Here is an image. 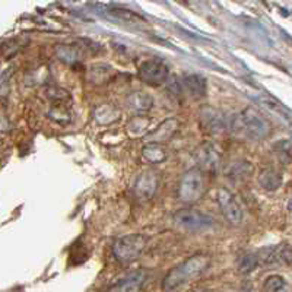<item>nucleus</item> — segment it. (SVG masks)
Instances as JSON below:
<instances>
[{
	"label": "nucleus",
	"mask_w": 292,
	"mask_h": 292,
	"mask_svg": "<svg viewBox=\"0 0 292 292\" xmlns=\"http://www.w3.org/2000/svg\"><path fill=\"white\" fill-rule=\"evenodd\" d=\"M209 264L210 257L207 254H195L168 272L161 286L165 292L177 291L178 288L193 281L195 278H199L209 268Z\"/></svg>",
	"instance_id": "f257e3e1"
},
{
	"label": "nucleus",
	"mask_w": 292,
	"mask_h": 292,
	"mask_svg": "<svg viewBox=\"0 0 292 292\" xmlns=\"http://www.w3.org/2000/svg\"><path fill=\"white\" fill-rule=\"evenodd\" d=\"M229 129L237 136L257 141L269 133V123L256 113V110L246 109L231 119Z\"/></svg>",
	"instance_id": "f03ea898"
},
{
	"label": "nucleus",
	"mask_w": 292,
	"mask_h": 292,
	"mask_svg": "<svg viewBox=\"0 0 292 292\" xmlns=\"http://www.w3.org/2000/svg\"><path fill=\"white\" fill-rule=\"evenodd\" d=\"M146 246V237L142 234H129L117 238L113 244V256L121 264H130L139 259Z\"/></svg>",
	"instance_id": "7ed1b4c3"
},
{
	"label": "nucleus",
	"mask_w": 292,
	"mask_h": 292,
	"mask_svg": "<svg viewBox=\"0 0 292 292\" xmlns=\"http://www.w3.org/2000/svg\"><path fill=\"white\" fill-rule=\"evenodd\" d=\"M206 181L205 174L200 168H190L189 171H185L178 185V197L183 202H196L199 200L202 196L205 195Z\"/></svg>",
	"instance_id": "20e7f679"
},
{
	"label": "nucleus",
	"mask_w": 292,
	"mask_h": 292,
	"mask_svg": "<svg viewBox=\"0 0 292 292\" xmlns=\"http://www.w3.org/2000/svg\"><path fill=\"white\" fill-rule=\"evenodd\" d=\"M138 75L142 82L152 87H160L164 82H167L170 70H168V66L165 65L161 59L153 57L141 63L138 69Z\"/></svg>",
	"instance_id": "39448f33"
},
{
	"label": "nucleus",
	"mask_w": 292,
	"mask_h": 292,
	"mask_svg": "<svg viewBox=\"0 0 292 292\" xmlns=\"http://www.w3.org/2000/svg\"><path fill=\"white\" fill-rule=\"evenodd\" d=\"M174 222L189 231H203L212 227L214 221L209 215H206L196 209H180L174 214Z\"/></svg>",
	"instance_id": "423d86ee"
},
{
	"label": "nucleus",
	"mask_w": 292,
	"mask_h": 292,
	"mask_svg": "<svg viewBox=\"0 0 292 292\" xmlns=\"http://www.w3.org/2000/svg\"><path fill=\"white\" fill-rule=\"evenodd\" d=\"M218 203H219V207H221L224 217L227 218L229 224H232V225H240L241 224V221H243L241 206L238 205L235 196L225 187L218 189Z\"/></svg>",
	"instance_id": "0eeeda50"
},
{
	"label": "nucleus",
	"mask_w": 292,
	"mask_h": 292,
	"mask_svg": "<svg viewBox=\"0 0 292 292\" xmlns=\"http://www.w3.org/2000/svg\"><path fill=\"white\" fill-rule=\"evenodd\" d=\"M158 187H160V174L155 170H146L139 174V177L136 178L135 185H133V192L138 199L149 200L155 196Z\"/></svg>",
	"instance_id": "6e6552de"
},
{
	"label": "nucleus",
	"mask_w": 292,
	"mask_h": 292,
	"mask_svg": "<svg viewBox=\"0 0 292 292\" xmlns=\"http://www.w3.org/2000/svg\"><path fill=\"white\" fill-rule=\"evenodd\" d=\"M200 123L207 133L217 135L228 127V123L224 114L212 107H205L200 111Z\"/></svg>",
	"instance_id": "1a4fd4ad"
},
{
	"label": "nucleus",
	"mask_w": 292,
	"mask_h": 292,
	"mask_svg": "<svg viewBox=\"0 0 292 292\" xmlns=\"http://www.w3.org/2000/svg\"><path fill=\"white\" fill-rule=\"evenodd\" d=\"M146 272L136 271L129 273L123 279L116 282V285L109 292H142L145 283H146Z\"/></svg>",
	"instance_id": "9d476101"
},
{
	"label": "nucleus",
	"mask_w": 292,
	"mask_h": 292,
	"mask_svg": "<svg viewBox=\"0 0 292 292\" xmlns=\"http://www.w3.org/2000/svg\"><path fill=\"white\" fill-rule=\"evenodd\" d=\"M178 127H180V123L177 119L164 120L158 127H155L152 131L145 135V141L148 143H163L165 141H170Z\"/></svg>",
	"instance_id": "9b49d317"
},
{
	"label": "nucleus",
	"mask_w": 292,
	"mask_h": 292,
	"mask_svg": "<svg viewBox=\"0 0 292 292\" xmlns=\"http://www.w3.org/2000/svg\"><path fill=\"white\" fill-rule=\"evenodd\" d=\"M197 160L200 161L202 167H205L209 171H215L219 165V155L212 143L206 142L199 146L197 149Z\"/></svg>",
	"instance_id": "f8f14e48"
},
{
	"label": "nucleus",
	"mask_w": 292,
	"mask_h": 292,
	"mask_svg": "<svg viewBox=\"0 0 292 292\" xmlns=\"http://www.w3.org/2000/svg\"><path fill=\"white\" fill-rule=\"evenodd\" d=\"M184 87L189 91V94L195 99L206 97L207 92V84L206 79L200 75H189L184 77Z\"/></svg>",
	"instance_id": "ddd939ff"
},
{
	"label": "nucleus",
	"mask_w": 292,
	"mask_h": 292,
	"mask_svg": "<svg viewBox=\"0 0 292 292\" xmlns=\"http://www.w3.org/2000/svg\"><path fill=\"white\" fill-rule=\"evenodd\" d=\"M142 156L146 163L161 164L168 158V152L163 143H146L142 148Z\"/></svg>",
	"instance_id": "4468645a"
},
{
	"label": "nucleus",
	"mask_w": 292,
	"mask_h": 292,
	"mask_svg": "<svg viewBox=\"0 0 292 292\" xmlns=\"http://www.w3.org/2000/svg\"><path fill=\"white\" fill-rule=\"evenodd\" d=\"M259 184L264 190H276L282 185V174L273 168H266L259 174Z\"/></svg>",
	"instance_id": "2eb2a0df"
},
{
	"label": "nucleus",
	"mask_w": 292,
	"mask_h": 292,
	"mask_svg": "<svg viewBox=\"0 0 292 292\" xmlns=\"http://www.w3.org/2000/svg\"><path fill=\"white\" fill-rule=\"evenodd\" d=\"M113 76H114L113 67H110V66L107 65H102V63L91 66L89 70H88V79H89V82H94V84L109 82Z\"/></svg>",
	"instance_id": "dca6fc26"
},
{
	"label": "nucleus",
	"mask_w": 292,
	"mask_h": 292,
	"mask_svg": "<svg viewBox=\"0 0 292 292\" xmlns=\"http://www.w3.org/2000/svg\"><path fill=\"white\" fill-rule=\"evenodd\" d=\"M127 102L130 107L136 111H148L153 105V99L151 95L146 92H142V91H136V92L130 94L127 97Z\"/></svg>",
	"instance_id": "f3484780"
},
{
	"label": "nucleus",
	"mask_w": 292,
	"mask_h": 292,
	"mask_svg": "<svg viewBox=\"0 0 292 292\" xmlns=\"http://www.w3.org/2000/svg\"><path fill=\"white\" fill-rule=\"evenodd\" d=\"M251 170H253V167L247 161H235V163H232L228 167L225 174L232 181H240V180L247 178L251 174Z\"/></svg>",
	"instance_id": "a211bd4d"
},
{
	"label": "nucleus",
	"mask_w": 292,
	"mask_h": 292,
	"mask_svg": "<svg viewBox=\"0 0 292 292\" xmlns=\"http://www.w3.org/2000/svg\"><path fill=\"white\" fill-rule=\"evenodd\" d=\"M107 12H109L111 16L117 18L120 21L129 22V23H139V22H145V19L142 18L141 15H138L136 12L130 11V9H124V8H120V6H114V5H109L105 6Z\"/></svg>",
	"instance_id": "6ab92c4d"
},
{
	"label": "nucleus",
	"mask_w": 292,
	"mask_h": 292,
	"mask_svg": "<svg viewBox=\"0 0 292 292\" xmlns=\"http://www.w3.org/2000/svg\"><path fill=\"white\" fill-rule=\"evenodd\" d=\"M95 120H97L99 124H111L114 123L116 120H119L120 111L113 105L109 104H104V105H99L95 109Z\"/></svg>",
	"instance_id": "aec40b11"
},
{
	"label": "nucleus",
	"mask_w": 292,
	"mask_h": 292,
	"mask_svg": "<svg viewBox=\"0 0 292 292\" xmlns=\"http://www.w3.org/2000/svg\"><path fill=\"white\" fill-rule=\"evenodd\" d=\"M48 117L57 124L66 126L72 120V113L69 110V104H55L48 111Z\"/></svg>",
	"instance_id": "412c9836"
},
{
	"label": "nucleus",
	"mask_w": 292,
	"mask_h": 292,
	"mask_svg": "<svg viewBox=\"0 0 292 292\" xmlns=\"http://www.w3.org/2000/svg\"><path fill=\"white\" fill-rule=\"evenodd\" d=\"M152 120L149 117H146V116H135L127 123V130L133 136H138V135H142L143 131L149 129Z\"/></svg>",
	"instance_id": "4be33fe9"
},
{
	"label": "nucleus",
	"mask_w": 292,
	"mask_h": 292,
	"mask_svg": "<svg viewBox=\"0 0 292 292\" xmlns=\"http://www.w3.org/2000/svg\"><path fill=\"white\" fill-rule=\"evenodd\" d=\"M259 263H260L259 254H254V253L244 254L241 259L238 260V272L243 273V275L251 273L254 269H257Z\"/></svg>",
	"instance_id": "5701e85b"
},
{
	"label": "nucleus",
	"mask_w": 292,
	"mask_h": 292,
	"mask_svg": "<svg viewBox=\"0 0 292 292\" xmlns=\"http://www.w3.org/2000/svg\"><path fill=\"white\" fill-rule=\"evenodd\" d=\"M273 152L276 155V158L281 161L282 164H289L292 160V145L289 141H281L276 142L273 145Z\"/></svg>",
	"instance_id": "b1692460"
},
{
	"label": "nucleus",
	"mask_w": 292,
	"mask_h": 292,
	"mask_svg": "<svg viewBox=\"0 0 292 292\" xmlns=\"http://www.w3.org/2000/svg\"><path fill=\"white\" fill-rule=\"evenodd\" d=\"M286 282L279 275H272L263 283V291L264 292H279L285 288Z\"/></svg>",
	"instance_id": "393cba45"
},
{
	"label": "nucleus",
	"mask_w": 292,
	"mask_h": 292,
	"mask_svg": "<svg viewBox=\"0 0 292 292\" xmlns=\"http://www.w3.org/2000/svg\"><path fill=\"white\" fill-rule=\"evenodd\" d=\"M57 55L59 57L62 59V60H65L67 63H73L76 62L77 59H79V53H77V50L73 48V47H67V45H62V47H59L57 48Z\"/></svg>",
	"instance_id": "a878e982"
},
{
	"label": "nucleus",
	"mask_w": 292,
	"mask_h": 292,
	"mask_svg": "<svg viewBox=\"0 0 292 292\" xmlns=\"http://www.w3.org/2000/svg\"><path fill=\"white\" fill-rule=\"evenodd\" d=\"M278 261L285 264H292V246L283 244L278 247Z\"/></svg>",
	"instance_id": "bb28decb"
},
{
	"label": "nucleus",
	"mask_w": 292,
	"mask_h": 292,
	"mask_svg": "<svg viewBox=\"0 0 292 292\" xmlns=\"http://www.w3.org/2000/svg\"><path fill=\"white\" fill-rule=\"evenodd\" d=\"M288 207H289V210H292V200L289 202V205H288Z\"/></svg>",
	"instance_id": "cd10ccee"
},
{
	"label": "nucleus",
	"mask_w": 292,
	"mask_h": 292,
	"mask_svg": "<svg viewBox=\"0 0 292 292\" xmlns=\"http://www.w3.org/2000/svg\"><path fill=\"white\" fill-rule=\"evenodd\" d=\"M202 292H209V291H202Z\"/></svg>",
	"instance_id": "c85d7f7f"
}]
</instances>
